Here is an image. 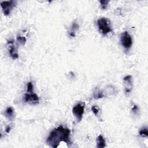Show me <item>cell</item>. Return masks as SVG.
<instances>
[{
	"mask_svg": "<svg viewBox=\"0 0 148 148\" xmlns=\"http://www.w3.org/2000/svg\"><path fill=\"white\" fill-rule=\"evenodd\" d=\"M11 130V126H7V127H6V128H5V131H6L7 133L9 134V133H10Z\"/></svg>",
	"mask_w": 148,
	"mask_h": 148,
	"instance_id": "obj_19",
	"label": "cell"
},
{
	"mask_svg": "<svg viewBox=\"0 0 148 148\" xmlns=\"http://www.w3.org/2000/svg\"><path fill=\"white\" fill-rule=\"evenodd\" d=\"M24 101L31 105H36L40 102V98L34 92H27L24 94Z\"/></svg>",
	"mask_w": 148,
	"mask_h": 148,
	"instance_id": "obj_6",
	"label": "cell"
},
{
	"mask_svg": "<svg viewBox=\"0 0 148 148\" xmlns=\"http://www.w3.org/2000/svg\"><path fill=\"white\" fill-rule=\"evenodd\" d=\"M85 104L82 102H80L76 104L72 108L73 115L75 116L78 122H80L85 112Z\"/></svg>",
	"mask_w": 148,
	"mask_h": 148,
	"instance_id": "obj_3",
	"label": "cell"
},
{
	"mask_svg": "<svg viewBox=\"0 0 148 148\" xmlns=\"http://www.w3.org/2000/svg\"><path fill=\"white\" fill-rule=\"evenodd\" d=\"M27 92H34V86L32 82H30L27 84Z\"/></svg>",
	"mask_w": 148,
	"mask_h": 148,
	"instance_id": "obj_16",
	"label": "cell"
},
{
	"mask_svg": "<svg viewBox=\"0 0 148 148\" xmlns=\"http://www.w3.org/2000/svg\"><path fill=\"white\" fill-rule=\"evenodd\" d=\"M97 147L98 148H104L106 146V142L102 135H100L97 138Z\"/></svg>",
	"mask_w": 148,
	"mask_h": 148,
	"instance_id": "obj_10",
	"label": "cell"
},
{
	"mask_svg": "<svg viewBox=\"0 0 148 148\" xmlns=\"http://www.w3.org/2000/svg\"><path fill=\"white\" fill-rule=\"evenodd\" d=\"M70 134L69 129L60 126L50 133L46 139V143L53 148L57 147L61 142L68 145L71 144Z\"/></svg>",
	"mask_w": 148,
	"mask_h": 148,
	"instance_id": "obj_1",
	"label": "cell"
},
{
	"mask_svg": "<svg viewBox=\"0 0 148 148\" xmlns=\"http://www.w3.org/2000/svg\"><path fill=\"white\" fill-rule=\"evenodd\" d=\"M79 25L76 22H74L72 23V27H71V31L70 32L69 35L72 37L75 36V31L79 29Z\"/></svg>",
	"mask_w": 148,
	"mask_h": 148,
	"instance_id": "obj_11",
	"label": "cell"
},
{
	"mask_svg": "<svg viewBox=\"0 0 148 148\" xmlns=\"http://www.w3.org/2000/svg\"><path fill=\"white\" fill-rule=\"evenodd\" d=\"M123 82L124 85L125 92L126 93L130 92L133 87V77L131 75H127L123 78Z\"/></svg>",
	"mask_w": 148,
	"mask_h": 148,
	"instance_id": "obj_7",
	"label": "cell"
},
{
	"mask_svg": "<svg viewBox=\"0 0 148 148\" xmlns=\"http://www.w3.org/2000/svg\"><path fill=\"white\" fill-rule=\"evenodd\" d=\"M93 96L95 99H100L104 97V92L98 89L97 88L94 91Z\"/></svg>",
	"mask_w": 148,
	"mask_h": 148,
	"instance_id": "obj_12",
	"label": "cell"
},
{
	"mask_svg": "<svg viewBox=\"0 0 148 148\" xmlns=\"http://www.w3.org/2000/svg\"><path fill=\"white\" fill-rule=\"evenodd\" d=\"M138 110H139V108L138 107V106L134 105L132 108V111L133 112L134 114H137L138 112Z\"/></svg>",
	"mask_w": 148,
	"mask_h": 148,
	"instance_id": "obj_18",
	"label": "cell"
},
{
	"mask_svg": "<svg viewBox=\"0 0 148 148\" xmlns=\"http://www.w3.org/2000/svg\"><path fill=\"white\" fill-rule=\"evenodd\" d=\"M17 42H18V43L20 44L21 45H24L25 44H26V42L27 40H26V38H25L24 36H18L17 37Z\"/></svg>",
	"mask_w": 148,
	"mask_h": 148,
	"instance_id": "obj_14",
	"label": "cell"
},
{
	"mask_svg": "<svg viewBox=\"0 0 148 148\" xmlns=\"http://www.w3.org/2000/svg\"><path fill=\"white\" fill-rule=\"evenodd\" d=\"M139 135L143 138H147L148 131H147V128L146 127H143L140 130Z\"/></svg>",
	"mask_w": 148,
	"mask_h": 148,
	"instance_id": "obj_13",
	"label": "cell"
},
{
	"mask_svg": "<svg viewBox=\"0 0 148 148\" xmlns=\"http://www.w3.org/2000/svg\"><path fill=\"white\" fill-rule=\"evenodd\" d=\"M109 3V1H106V0H104V1H100L101 9L103 10L106 9Z\"/></svg>",
	"mask_w": 148,
	"mask_h": 148,
	"instance_id": "obj_15",
	"label": "cell"
},
{
	"mask_svg": "<svg viewBox=\"0 0 148 148\" xmlns=\"http://www.w3.org/2000/svg\"><path fill=\"white\" fill-rule=\"evenodd\" d=\"M7 44L9 45V52L10 54L11 57L13 59H17L18 57V54L17 53V50L15 48V46L13 45V41H9L7 42Z\"/></svg>",
	"mask_w": 148,
	"mask_h": 148,
	"instance_id": "obj_8",
	"label": "cell"
},
{
	"mask_svg": "<svg viewBox=\"0 0 148 148\" xmlns=\"http://www.w3.org/2000/svg\"><path fill=\"white\" fill-rule=\"evenodd\" d=\"M16 1H2L1 3V7L5 16H9L12 11V9L16 5Z\"/></svg>",
	"mask_w": 148,
	"mask_h": 148,
	"instance_id": "obj_5",
	"label": "cell"
},
{
	"mask_svg": "<svg viewBox=\"0 0 148 148\" xmlns=\"http://www.w3.org/2000/svg\"><path fill=\"white\" fill-rule=\"evenodd\" d=\"M97 26L99 31L103 35H106L112 31L110 22L108 18L103 17L99 18L97 21Z\"/></svg>",
	"mask_w": 148,
	"mask_h": 148,
	"instance_id": "obj_2",
	"label": "cell"
},
{
	"mask_svg": "<svg viewBox=\"0 0 148 148\" xmlns=\"http://www.w3.org/2000/svg\"><path fill=\"white\" fill-rule=\"evenodd\" d=\"M5 115L6 118L11 121H12L15 118L14 110L12 107H8L5 111Z\"/></svg>",
	"mask_w": 148,
	"mask_h": 148,
	"instance_id": "obj_9",
	"label": "cell"
},
{
	"mask_svg": "<svg viewBox=\"0 0 148 148\" xmlns=\"http://www.w3.org/2000/svg\"><path fill=\"white\" fill-rule=\"evenodd\" d=\"M120 41L122 46L126 49L131 48L133 45V40L131 36L127 31L123 32L120 37Z\"/></svg>",
	"mask_w": 148,
	"mask_h": 148,
	"instance_id": "obj_4",
	"label": "cell"
},
{
	"mask_svg": "<svg viewBox=\"0 0 148 148\" xmlns=\"http://www.w3.org/2000/svg\"><path fill=\"white\" fill-rule=\"evenodd\" d=\"M91 110H92V112L94 113V114L96 116H97L98 112H99V108L98 107H97L96 106H92Z\"/></svg>",
	"mask_w": 148,
	"mask_h": 148,
	"instance_id": "obj_17",
	"label": "cell"
}]
</instances>
